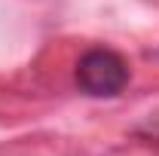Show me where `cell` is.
<instances>
[{"instance_id":"1","label":"cell","mask_w":159,"mask_h":156,"mask_svg":"<svg viewBox=\"0 0 159 156\" xmlns=\"http://www.w3.org/2000/svg\"><path fill=\"white\" fill-rule=\"evenodd\" d=\"M129 83V64L113 49H89L77 61V86L92 98H113Z\"/></svg>"}]
</instances>
